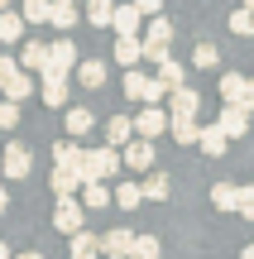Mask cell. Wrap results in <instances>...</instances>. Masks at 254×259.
Segmentation results:
<instances>
[{
  "instance_id": "obj_1",
  "label": "cell",
  "mask_w": 254,
  "mask_h": 259,
  "mask_svg": "<svg viewBox=\"0 0 254 259\" xmlns=\"http://www.w3.org/2000/svg\"><path fill=\"white\" fill-rule=\"evenodd\" d=\"M125 96H130V101H144V106H159L163 96H168V87H163L159 77H144V72H125Z\"/></svg>"
},
{
  "instance_id": "obj_2",
  "label": "cell",
  "mask_w": 254,
  "mask_h": 259,
  "mask_svg": "<svg viewBox=\"0 0 254 259\" xmlns=\"http://www.w3.org/2000/svg\"><path fill=\"white\" fill-rule=\"evenodd\" d=\"M86 206H82V197H58V206H53V226L63 235H77V231H86Z\"/></svg>"
},
{
  "instance_id": "obj_3",
  "label": "cell",
  "mask_w": 254,
  "mask_h": 259,
  "mask_svg": "<svg viewBox=\"0 0 254 259\" xmlns=\"http://www.w3.org/2000/svg\"><path fill=\"white\" fill-rule=\"evenodd\" d=\"M77 44L72 38H58V44H48V67H43V77H67V72H77Z\"/></svg>"
},
{
  "instance_id": "obj_4",
  "label": "cell",
  "mask_w": 254,
  "mask_h": 259,
  "mask_svg": "<svg viewBox=\"0 0 254 259\" xmlns=\"http://www.w3.org/2000/svg\"><path fill=\"white\" fill-rule=\"evenodd\" d=\"M120 163H125V158L115 154L111 144H101V149H86V183H101V178H111Z\"/></svg>"
},
{
  "instance_id": "obj_5",
  "label": "cell",
  "mask_w": 254,
  "mask_h": 259,
  "mask_svg": "<svg viewBox=\"0 0 254 259\" xmlns=\"http://www.w3.org/2000/svg\"><path fill=\"white\" fill-rule=\"evenodd\" d=\"M134 240H139L134 231L115 226V231H106V235H101V254H106V259H134Z\"/></svg>"
},
{
  "instance_id": "obj_6",
  "label": "cell",
  "mask_w": 254,
  "mask_h": 259,
  "mask_svg": "<svg viewBox=\"0 0 254 259\" xmlns=\"http://www.w3.org/2000/svg\"><path fill=\"white\" fill-rule=\"evenodd\" d=\"M197 111H201V92H192V87L168 92V115L173 120H197Z\"/></svg>"
},
{
  "instance_id": "obj_7",
  "label": "cell",
  "mask_w": 254,
  "mask_h": 259,
  "mask_svg": "<svg viewBox=\"0 0 254 259\" xmlns=\"http://www.w3.org/2000/svg\"><path fill=\"white\" fill-rule=\"evenodd\" d=\"M0 168H5L10 183H24L29 168H34V154H29L24 144H5V158H0Z\"/></svg>"
},
{
  "instance_id": "obj_8",
  "label": "cell",
  "mask_w": 254,
  "mask_h": 259,
  "mask_svg": "<svg viewBox=\"0 0 254 259\" xmlns=\"http://www.w3.org/2000/svg\"><path fill=\"white\" fill-rule=\"evenodd\" d=\"M168 125H173V115L163 111V106H144V111L134 115V135H139V139H154V135H163Z\"/></svg>"
},
{
  "instance_id": "obj_9",
  "label": "cell",
  "mask_w": 254,
  "mask_h": 259,
  "mask_svg": "<svg viewBox=\"0 0 254 259\" xmlns=\"http://www.w3.org/2000/svg\"><path fill=\"white\" fill-rule=\"evenodd\" d=\"M120 158H125L130 173H149V168H154V139H130Z\"/></svg>"
},
{
  "instance_id": "obj_10",
  "label": "cell",
  "mask_w": 254,
  "mask_h": 259,
  "mask_svg": "<svg viewBox=\"0 0 254 259\" xmlns=\"http://www.w3.org/2000/svg\"><path fill=\"white\" fill-rule=\"evenodd\" d=\"M144 19H149V15H144L139 5H115V24L111 29H115V38H134Z\"/></svg>"
},
{
  "instance_id": "obj_11",
  "label": "cell",
  "mask_w": 254,
  "mask_h": 259,
  "mask_svg": "<svg viewBox=\"0 0 254 259\" xmlns=\"http://www.w3.org/2000/svg\"><path fill=\"white\" fill-rule=\"evenodd\" d=\"M53 163H58V168H72V173H82V183H86V149H82V144L63 139V144L53 149Z\"/></svg>"
},
{
  "instance_id": "obj_12",
  "label": "cell",
  "mask_w": 254,
  "mask_h": 259,
  "mask_svg": "<svg viewBox=\"0 0 254 259\" xmlns=\"http://www.w3.org/2000/svg\"><path fill=\"white\" fill-rule=\"evenodd\" d=\"M249 82H254V77L226 72V77H221V101H226V106H245V96H249Z\"/></svg>"
},
{
  "instance_id": "obj_13",
  "label": "cell",
  "mask_w": 254,
  "mask_h": 259,
  "mask_svg": "<svg viewBox=\"0 0 254 259\" xmlns=\"http://www.w3.org/2000/svg\"><path fill=\"white\" fill-rule=\"evenodd\" d=\"M216 125L226 130L230 139H240V135H249V111H245V106H221V120Z\"/></svg>"
},
{
  "instance_id": "obj_14",
  "label": "cell",
  "mask_w": 254,
  "mask_h": 259,
  "mask_svg": "<svg viewBox=\"0 0 254 259\" xmlns=\"http://www.w3.org/2000/svg\"><path fill=\"white\" fill-rule=\"evenodd\" d=\"M115 63H120L125 72H134V67L144 63V38H115Z\"/></svg>"
},
{
  "instance_id": "obj_15",
  "label": "cell",
  "mask_w": 254,
  "mask_h": 259,
  "mask_svg": "<svg viewBox=\"0 0 254 259\" xmlns=\"http://www.w3.org/2000/svg\"><path fill=\"white\" fill-rule=\"evenodd\" d=\"M77 19H82V15H77V0H48V24H53V29L67 34Z\"/></svg>"
},
{
  "instance_id": "obj_16",
  "label": "cell",
  "mask_w": 254,
  "mask_h": 259,
  "mask_svg": "<svg viewBox=\"0 0 254 259\" xmlns=\"http://www.w3.org/2000/svg\"><path fill=\"white\" fill-rule=\"evenodd\" d=\"M48 183H53V197H77V192H82V173H72V168H58L53 163V178H48Z\"/></svg>"
},
{
  "instance_id": "obj_17",
  "label": "cell",
  "mask_w": 254,
  "mask_h": 259,
  "mask_svg": "<svg viewBox=\"0 0 254 259\" xmlns=\"http://www.w3.org/2000/svg\"><path fill=\"white\" fill-rule=\"evenodd\" d=\"M19 67H24V72H43V67H48V44L29 38V44L19 48Z\"/></svg>"
},
{
  "instance_id": "obj_18",
  "label": "cell",
  "mask_w": 254,
  "mask_h": 259,
  "mask_svg": "<svg viewBox=\"0 0 254 259\" xmlns=\"http://www.w3.org/2000/svg\"><path fill=\"white\" fill-rule=\"evenodd\" d=\"M77 82H82L86 92H101V87H106V63H96V58H82V63H77Z\"/></svg>"
},
{
  "instance_id": "obj_19",
  "label": "cell",
  "mask_w": 254,
  "mask_h": 259,
  "mask_svg": "<svg viewBox=\"0 0 254 259\" xmlns=\"http://www.w3.org/2000/svg\"><path fill=\"white\" fill-rule=\"evenodd\" d=\"M130 139H139V135H134V120H130V115H115V120L106 125V144H111V149H125Z\"/></svg>"
},
{
  "instance_id": "obj_20",
  "label": "cell",
  "mask_w": 254,
  "mask_h": 259,
  "mask_svg": "<svg viewBox=\"0 0 254 259\" xmlns=\"http://www.w3.org/2000/svg\"><path fill=\"white\" fill-rule=\"evenodd\" d=\"M226 139H230V135H226L221 125H201V144H197V149H201L207 158H221V154H226Z\"/></svg>"
},
{
  "instance_id": "obj_21",
  "label": "cell",
  "mask_w": 254,
  "mask_h": 259,
  "mask_svg": "<svg viewBox=\"0 0 254 259\" xmlns=\"http://www.w3.org/2000/svg\"><path fill=\"white\" fill-rule=\"evenodd\" d=\"M111 202H115V192H111L106 183H86V187H82V206H86V211H106Z\"/></svg>"
},
{
  "instance_id": "obj_22",
  "label": "cell",
  "mask_w": 254,
  "mask_h": 259,
  "mask_svg": "<svg viewBox=\"0 0 254 259\" xmlns=\"http://www.w3.org/2000/svg\"><path fill=\"white\" fill-rule=\"evenodd\" d=\"M86 24L91 29H111L115 24V5L111 0H86Z\"/></svg>"
},
{
  "instance_id": "obj_23",
  "label": "cell",
  "mask_w": 254,
  "mask_h": 259,
  "mask_svg": "<svg viewBox=\"0 0 254 259\" xmlns=\"http://www.w3.org/2000/svg\"><path fill=\"white\" fill-rule=\"evenodd\" d=\"M0 96L19 106V101H24V96H34V77H29V72H15V77H10L5 87H0Z\"/></svg>"
},
{
  "instance_id": "obj_24",
  "label": "cell",
  "mask_w": 254,
  "mask_h": 259,
  "mask_svg": "<svg viewBox=\"0 0 254 259\" xmlns=\"http://www.w3.org/2000/svg\"><path fill=\"white\" fill-rule=\"evenodd\" d=\"M211 206L216 211H240V187L235 183H216L211 187Z\"/></svg>"
},
{
  "instance_id": "obj_25",
  "label": "cell",
  "mask_w": 254,
  "mask_h": 259,
  "mask_svg": "<svg viewBox=\"0 0 254 259\" xmlns=\"http://www.w3.org/2000/svg\"><path fill=\"white\" fill-rule=\"evenodd\" d=\"M159 82L168 87V92L187 87V72H182V63H178V58H163V63H159Z\"/></svg>"
},
{
  "instance_id": "obj_26",
  "label": "cell",
  "mask_w": 254,
  "mask_h": 259,
  "mask_svg": "<svg viewBox=\"0 0 254 259\" xmlns=\"http://www.w3.org/2000/svg\"><path fill=\"white\" fill-rule=\"evenodd\" d=\"M19 34H24V15L0 10V44H19Z\"/></svg>"
},
{
  "instance_id": "obj_27",
  "label": "cell",
  "mask_w": 254,
  "mask_h": 259,
  "mask_svg": "<svg viewBox=\"0 0 254 259\" xmlns=\"http://www.w3.org/2000/svg\"><path fill=\"white\" fill-rule=\"evenodd\" d=\"M43 106H67V77H43Z\"/></svg>"
},
{
  "instance_id": "obj_28",
  "label": "cell",
  "mask_w": 254,
  "mask_h": 259,
  "mask_svg": "<svg viewBox=\"0 0 254 259\" xmlns=\"http://www.w3.org/2000/svg\"><path fill=\"white\" fill-rule=\"evenodd\" d=\"M96 254H101V240L91 231H77L72 235V259H96Z\"/></svg>"
},
{
  "instance_id": "obj_29",
  "label": "cell",
  "mask_w": 254,
  "mask_h": 259,
  "mask_svg": "<svg viewBox=\"0 0 254 259\" xmlns=\"http://www.w3.org/2000/svg\"><path fill=\"white\" fill-rule=\"evenodd\" d=\"M139 202H144V187L139 183H120V187H115V206H120V211H134Z\"/></svg>"
},
{
  "instance_id": "obj_30",
  "label": "cell",
  "mask_w": 254,
  "mask_h": 259,
  "mask_svg": "<svg viewBox=\"0 0 254 259\" xmlns=\"http://www.w3.org/2000/svg\"><path fill=\"white\" fill-rule=\"evenodd\" d=\"M173 144H201V125L197 120H173Z\"/></svg>"
},
{
  "instance_id": "obj_31",
  "label": "cell",
  "mask_w": 254,
  "mask_h": 259,
  "mask_svg": "<svg viewBox=\"0 0 254 259\" xmlns=\"http://www.w3.org/2000/svg\"><path fill=\"white\" fill-rule=\"evenodd\" d=\"M91 125H96V115L86 111V106H72V111H67V135H86Z\"/></svg>"
},
{
  "instance_id": "obj_32",
  "label": "cell",
  "mask_w": 254,
  "mask_h": 259,
  "mask_svg": "<svg viewBox=\"0 0 254 259\" xmlns=\"http://www.w3.org/2000/svg\"><path fill=\"white\" fill-rule=\"evenodd\" d=\"M230 34H240V38H254V10L240 5L235 15H230Z\"/></svg>"
},
{
  "instance_id": "obj_33",
  "label": "cell",
  "mask_w": 254,
  "mask_h": 259,
  "mask_svg": "<svg viewBox=\"0 0 254 259\" xmlns=\"http://www.w3.org/2000/svg\"><path fill=\"white\" fill-rule=\"evenodd\" d=\"M192 63H197V67H207V72H211V67H221V48H216V44H197Z\"/></svg>"
},
{
  "instance_id": "obj_34",
  "label": "cell",
  "mask_w": 254,
  "mask_h": 259,
  "mask_svg": "<svg viewBox=\"0 0 254 259\" xmlns=\"http://www.w3.org/2000/svg\"><path fill=\"white\" fill-rule=\"evenodd\" d=\"M24 24H48V0H24Z\"/></svg>"
},
{
  "instance_id": "obj_35",
  "label": "cell",
  "mask_w": 254,
  "mask_h": 259,
  "mask_svg": "<svg viewBox=\"0 0 254 259\" xmlns=\"http://www.w3.org/2000/svg\"><path fill=\"white\" fill-rule=\"evenodd\" d=\"M139 187H144V197H154V202H163V197H168V178H163V173H149Z\"/></svg>"
},
{
  "instance_id": "obj_36",
  "label": "cell",
  "mask_w": 254,
  "mask_h": 259,
  "mask_svg": "<svg viewBox=\"0 0 254 259\" xmlns=\"http://www.w3.org/2000/svg\"><path fill=\"white\" fill-rule=\"evenodd\" d=\"M163 250H159V240H154V235H139V240H134V259H159Z\"/></svg>"
},
{
  "instance_id": "obj_37",
  "label": "cell",
  "mask_w": 254,
  "mask_h": 259,
  "mask_svg": "<svg viewBox=\"0 0 254 259\" xmlns=\"http://www.w3.org/2000/svg\"><path fill=\"white\" fill-rule=\"evenodd\" d=\"M19 125V106L15 101H0V130H15Z\"/></svg>"
},
{
  "instance_id": "obj_38",
  "label": "cell",
  "mask_w": 254,
  "mask_h": 259,
  "mask_svg": "<svg viewBox=\"0 0 254 259\" xmlns=\"http://www.w3.org/2000/svg\"><path fill=\"white\" fill-rule=\"evenodd\" d=\"M15 72H24V67H19V58H10V53H0V87L10 82V77Z\"/></svg>"
},
{
  "instance_id": "obj_39",
  "label": "cell",
  "mask_w": 254,
  "mask_h": 259,
  "mask_svg": "<svg viewBox=\"0 0 254 259\" xmlns=\"http://www.w3.org/2000/svg\"><path fill=\"white\" fill-rule=\"evenodd\" d=\"M240 216L254 221V187H240Z\"/></svg>"
},
{
  "instance_id": "obj_40",
  "label": "cell",
  "mask_w": 254,
  "mask_h": 259,
  "mask_svg": "<svg viewBox=\"0 0 254 259\" xmlns=\"http://www.w3.org/2000/svg\"><path fill=\"white\" fill-rule=\"evenodd\" d=\"M134 5H139V10H144V15H149V19H154V15H159V10H163V0H134Z\"/></svg>"
},
{
  "instance_id": "obj_41",
  "label": "cell",
  "mask_w": 254,
  "mask_h": 259,
  "mask_svg": "<svg viewBox=\"0 0 254 259\" xmlns=\"http://www.w3.org/2000/svg\"><path fill=\"white\" fill-rule=\"evenodd\" d=\"M5 211H10V192L0 187V216H5Z\"/></svg>"
},
{
  "instance_id": "obj_42",
  "label": "cell",
  "mask_w": 254,
  "mask_h": 259,
  "mask_svg": "<svg viewBox=\"0 0 254 259\" xmlns=\"http://www.w3.org/2000/svg\"><path fill=\"white\" fill-rule=\"evenodd\" d=\"M245 111H254V82H249V96H245Z\"/></svg>"
},
{
  "instance_id": "obj_43",
  "label": "cell",
  "mask_w": 254,
  "mask_h": 259,
  "mask_svg": "<svg viewBox=\"0 0 254 259\" xmlns=\"http://www.w3.org/2000/svg\"><path fill=\"white\" fill-rule=\"evenodd\" d=\"M15 259H43V254H38V250H24V254H15Z\"/></svg>"
},
{
  "instance_id": "obj_44",
  "label": "cell",
  "mask_w": 254,
  "mask_h": 259,
  "mask_svg": "<svg viewBox=\"0 0 254 259\" xmlns=\"http://www.w3.org/2000/svg\"><path fill=\"white\" fill-rule=\"evenodd\" d=\"M240 259H254V240H249V245H245V250H240Z\"/></svg>"
},
{
  "instance_id": "obj_45",
  "label": "cell",
  "mask_w": 254,
  "mask_h": 259,
  "mask_svg": "<svg viewBox=\"0 0 254 259\" xmlns=\"http://www.w3.org/2000/svg\"><path fill=\"white\" fill-rule=\"evenodd\" d=\"M0 259H10V245H5V240H0Z\"/></svg>"
},
{
  "instance_id": "obj_46",
  "label": "cell",
  "mask_w": 254,
  "mask_h": 259,
  "mask_svg": "<svg viewBox=\"0 0 254 259\" xmlns=\"http://www.w3.org/2000/svg\"><path fill=\"white\" fill-rule=\"evenodd\" d=\"M0 10H10V0H0Z\"/></svg>"
},
{
  "instance_id": "obj_47",
  "label": "cell",
  "mask_w": 254,
  "mask_h": 259,
  "mask_svg": "<svg viewBox=\"0 0 254 259\" xmlns=\"http://www.w3.org/2000/svg\"><path fill=\"white\" fill-rule=\"evenodd\" d=\"M245 10H254V0H245Z\"/></svg>"
},
{
  "instance_id": "obj_48",
  "label": "cell",
  "mask_w": 254,
  "mask_h": 259,
  "mask_svg": "<svg viewBox=\"0 0 254 259\" xmlns=\"http://www.w3.org/2000/svg\"><path fill=\"white\" fill-rule=\"evenodd\" d=\"M0 101H5V96H0Z\"/></svg>"
}]
</instances>
